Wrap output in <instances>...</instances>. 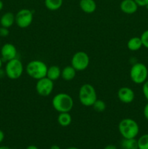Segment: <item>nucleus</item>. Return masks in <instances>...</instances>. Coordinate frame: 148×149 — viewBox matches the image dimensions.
I'll return each mask as SVG.
<instances>
[{
	"mask_svg": "<svg viewBox=\"0 0 148 149\" xmlns=\"http://www.w3.org/2000/svg\"><path fill=\"white\" fill-rule=\"evenodd\" d=\"M118 131L123 138H136L139 132V127L135 120L126 118L119 122Z\"/></svg>",
	"mask_w": 148,
	"mask_h": 149,
	"instance_id": "obj_2",
	"label": "nucleus"
},
{
	"mask_svg": "<svg viewBox=\"0 0 148 149\" xmlns=\"http://www.w3.org/2000/svg\"><path fill=\"white\" fill-rule=\"evenodd\" d=\"M79 6L81 10L87 14L94 13L97 9V4L94 0H80Z\"/></svg>",
	"mask_w": 148,
	"mask_h": 149,
	"instance_id": "obj_13",
	"label": "nucleus"
},
{
	"mask_svg": "<svg viewBox=\"0 0 148 149\" xmlns=\"http://www.w3.org/2000/svg\"><path fill=\"white\" fill-rule=\"evenodd\" d=\"M23 65L18 58H15L7 61L5 65V74L10 79H17L22 76L23 73Z\"/></svg>",
	"mask_w": 148,
	"mask_h": 149,
	"instance_id": "obj_6",
	"label": "nucleus"
},
{
	"mask_svg": "<svg viewBox=\"0 0 148 149\" xmlns=\"http://www.w3.org/2000/svg\"><path fill=\"white\" fill-rule=\"evenodd\" d=\"M103 149H117V148H116L115 146L112 145V144H110V145L106 146L104 147V148H103Z\"/></svg>",
	"mask_w": 148,
	"mask_h": 149,
	"instance_id": "obj_29",
	"label": "nucleus"
},
{
	"mask_svg": "<svg viewBox=\"0 0 148 149\" xmlns=\"http://www.w3.org/2000/svg\"><path fill=\"white\" fill-rule=\"evenodd\" d=\"M142 47H143L142 42L141 38L138 36H133L127 42V47L131 51H137L140 49Z\"/></svg>",
	"mask_w": 148,
	"mask_h": 149,
	"instance_id": "obj_17",
	"label": "nucleus"
},
{
	"mask_svg": "<svg viewBox=\"0 0 148 149\" xmlns=\"http://www.w3.org/2000/svg\"><path fill=\"white\" fill-rule=\"evenodd\" d=\"M139 7H146L148 5V0H134Z\"/></svg>",
	"mask_w": 148,
	"mask_h": 149,
	"instance_id": "obj_26",
	"label": "nucleus"
},
{
	"mask_svg": "<svg viewBox=\"0 0 148 149\" xmlns=\"http://www.w3.org/2000/svg\"><path fill=\"white\" fill-rule=\"evenodd\" d=\"M142 84V93L146 100L148 101V79H147Z\"/></svg>",
	"mask_w": 148,
	"mask_h": 149,
	"instance_id": "obj_24",
	"label": "nucleus"
},
{
	"mask_svg": "<svg viewBox=\"0 0 148 149\" xmlns=\"http://www.w3.org/2000/svg\"><path fill=\"white\" fill-rule=\"evenodd\" d=\"M79 101L83 106H92L97 99V94L95 88L90 84H84L80 87L78 92Z\"/></svg>",
	"mask_w": 148,
	"mask_h": 149,
	"instance_id": "obj_4",
	"label": "nucleus"
},
{
	"mask_svg": "<svg viewBox=\"0 0 148 149\" xmlns=\"http://www.w3.org/2000/svg\"><path fill=\"white\" fill-rule=\"evenodd\" d=\"M0 149H10L7 146H0Z\"/></svg>",
	"mask_w": 148,
	"mask_h": 149,
	"instance_id": "obj_34",
	"label": "nucleus"
},
{
	"mask_svg": "<svg viewBox=\"0 0 148 149\" xmlns=\"http://www.w3.org/2000/svg\"><path fill=\"white\" fill-rule=\"evenodd\" d=\"M15 23V15L10 12H7L3 14L0 18V24L2 27L9 29Z\"/></svg>",
	"mask_w": 148,
	"mask_h": 149,
	"instance_id": "obj_14",
	"label": "nucleus"
},
{
	"mask_svg": "<svg viewBox=\"0 0 148 149\" xmlns=\"http://www.w3.org/2000/svg\"><path fill=\"white\" fill-rule=\"evenodd\" d=\"M2 63H3L2 59H1V57H0V69H1V66H2Z\"/></svg>",
	"mask_w": 148,
	"mask_h": 149,
	"instance_id": "obj_33",
	"label": "nucleus"
},
{
	"mask_svg": "<svg viewBox=\"0 0 148 149\" xmlns=\"http://www.w3.org/2000/svg\"><path fill=\"white\" fill-rule=\"evenodd\" d=\"M63 0H44L45 7L51 11L57 10L62 7Z\"/></svg>",
	"mask_w": 148,
	"mask_h": 149,
	"instance_id": "obj_19",
	"label": "nucleus"
},
{
	"mask_svg": "<svg viewBox=\"0 0 148 149\" xmlns=\"http://www.w3.org/2000/svg\"><path fill=\"white\" fill-rule=\"evenodd\" d=\"M72 122V117L69 112H64V113H59L57 116V122L61 127H68L69 126Z\"/></svg>",
	"mask_w": 148,
	"mask_h": 149,
	"instance_id": "obj_18",
	"label": "nucleus"
},
{
	"mask_svg": "<svg viewBox=\"0 0 148 149\" xmlns=\"http://www.w3.org/2000/svg\"><path fill=\"white\" fill-rule=\"evenodd\" d=\"M4 133L2 130H0V143L4 141Z\"/></svg>",
	"mask_w": 148,
	"mask_h": 149,
	"instance_id": "obj_28",
	"label": "nucleus"
},
{
	"mask_svg": "<svg viewBox=\"0 0 148 149\" xmlns=\"http://www.w3.org/2000/svg\"><path fill=\"white\" fill-rule=\"evenodd\" d=\"M91 107H93L95 111L103 112L106 109V104L103 100L97 99V100L94 102Z\"/></svg>",
	"mask_w": 148,
	"mask_h": 149,
	"instance_id": "obj_22",
	"label": "nucleus"
},
{
	"mask_svg": "<svg viewBox=\"0 0 148 149\" xmlns=\"http://www.w3.org/2000/svg\"><path fill=\"white\" fill-rule=\"evenodd\" d=\"M148 77V68L142 63L133 64L130 69V78L133 83L143 84Z\"/></svg>",
	"mask_w": 148,
	"mask_h": 149,
	"instance_id": "obj_5",
	"label": "nucleus"
},
{
	"mask_svg": "<svg viewBox=\"0 0 148 149\" xmlns=\"http://www.w3.org/2000/svg\"><path fill=\"white\" fill-rule=\"evenodd\" d=\"M118 97L120 102L126 104L132 103L135 98V93L131 88L122 87L118 91Z\"/></svg>",
	"mask_w": 148,
	"mask_h": 149,
	"instance_id": "obj_11",
	"label": "nucleus"
},
{
	"mask_svg": "<svg viewBox=\"0 0 148 149\" xmlns=\"http://www.w3.org/2000/svg\"><path fill=\"white\" fill-rule=\"evenodd\" d=\"M61 71L62 70L57 65H52L50 67H48L46 77L52 81H55L61 77Z\"/></svg>",
	"mask_w": 148,
	"mask_h": 149,
	"instance_id": "obj_16",
	"label": "nucleus"
},
{
	"mask_svg": "<svg viewBox=\"0 0 148 149\" xmlns=\"http://www.w3.org/2000/svg\"><path fill=\"white\" fill-rule=\"evenodd\" d=\"M17 51L15 46L11 43H6L1 48V58L3 61H10L17 58Z\"/></svg>",
	"mask_w": 148,
	"mask_h": 149,
	"instance_id": "obj_10",
	"label": "nucleus"
},
{
	"mask_svg": "<svg viewBox=\"0 0 148 149\" xmlns=\"http://www.w3.org/2000/svg\"><path fill=\"white\" fill-rule=\"evenodd\" d=\"M54 109L59 113L70 112L73 107V100L67 93H58L54 96L52 100Z\"/></svg>",
	"mask_w": 148,
	"mask_h": 149,
	"instance_id": "obj_1",
	"label": "nucleus"
},
{
	"mask_svg": "<svg viewBox=\"0 0 148 149\" xmlns=\"http://www.w3.org/2000/svg\"><path fill=\"white\" fill-rule=\"evenodd\" d=\"M67 149H79V148H76V147H70V148H68Z\"/></svg>",
	"mask_w": 148,
	"mask_h": 149,
	"instance_id": "obj_35",
	"label": "nucleus"
},
{
	"mask_svg": "<svg viewBox=\"0 0 148 149\" xmlns=\"http://www.w3.org/2000/svg\"><path fill=\"white\" fill-rule=\"evenodd\" d=\"M47 69L48 67L45 63L39 60L30 61L26 67V71L28 75L36 80L46 77Z\"/></svg>",
	"mask_w": 148,
	"mask_h": 149,
	"instance_id": "obj_3",
	"label": "nucleus"
},
{
	"mask_svg": "<svg viewBox=\"0 0 148 149\" xmlns=\"http://www.w3.org/2000/svg\"><path fill=\"white\" fill-rule=\"evenodd\" d=\"M33 15L28 9L20 10L15 15V23L20 29H26L33 22Z\"/></svg>",
	"mask_w": 148,
	"mask_h": 149,
	"instance_id": "obj_8",
	"label": "nucleus"
},
{
	"mask_svg": "<svg viewBox=\"0 0 148 149\" xmlns=\"http://www.w3.org/2000/svg\"><path fill=\"white\" fill-rule=\"evenodd\" d=\"M26 149H39V148H38V147L36 146L30 145V146H28Z\"/></svg>",
	"mask_w": 148,
	"mask_h": 149,
	"instance_id": "obj_30",
	"label": "nucleus"
},
{
	"mask_svg": "<svg viewBox=\"0 0 148 149\" xmlns=\"http://www.w3.org/2000/svg\"><path fill=\"white\" fill-rule=\"evenodd\" d=\"M54 89V81L47 77H44L37 80L36 84V90L38 95L43 97L49 96Z\"/></svg>",
	"mask_w": 148,
	"mask_h": 149,
	"instance_id": "obj_9",
	"label": "nucleus"
},
{
	"mask_svg": "<svg viewBox=\"0 0 148 149\" xmlns=\"http://www.w3.org/2000/svg\"><path fill=\"white\" fill-rule=\"evenodd\" d=\"M143 114L145 119L148 121V103H147V104L145 106V107H144Z\"/></svg>",
	"mask_w": 148,
	"mask_h": 149,
	"instance_id": "obj_27",
	"label": "nucleus"
},
{
	"mask_svg": "<svg viewBox=\"0 0 148 149\" xmlns=\"http://www.w3.org/2000/svg\"><path fill=\"white\" fill-rule=\"evenodd\" d=\"M50 149H60V148H59V147L58 146L53 145V146H51Z\"/></svg>",
	"mask_w": 148,
	"mask_h": 149,
	"instance_id": "obj_31",
	"label": "nucleus"
},
{
	"mask_svg": "<svg viewBox=\"0 0 148 149\" xmlns=\"http://www.w3.org/2000/svg\"><path fill=\"white\" fill-rule=\"evenodd\" d=\"M3 7H4V3H3V1L1 0H0V11L2 10Z\"/></svg>",
	"mask_w": 148,
	"mask_h": 149,
	"instance_id": "obj_32",
	"label": "nucleus"
},
{
	"mask_svg": "<svg viewBox=\"0 0 148 149\" xmlns=\"http://www.w3.org/2000/svg\"><path fill=\"white\" fill-rule=\"evenodd\" d=\"M9 33H10L9 29L5 27H2V26L0 28V36H1V37H6V36H8Z\"/></svg>",
	"mask_w": 148,
	"mask_h": 149,
	"instance_id": "obj_25",
	"label": "nucleus"
},
{
	"mask_svg": "<svg viewBox=\"0 0 148 149\" xmlns=\"http://www.w3.org/2000/svg\"><path fill=\"white\" fill-rule=\"evenodd\" d=\"M137 143L139 149H148V134L142 135L137 140Z\"/></svg>",
	"mask_w": 148,
	"mask_h": 149,
	"instance_id": "obj_21",
	"label": "nucleus"
},
{
	"mask_svg": "<svg viewBox=\"0 0 148 149\" xmlns=\"http://www.w3.org/2000/svg\"><path fill=\"white\" fill-rule=\"evenodd\" d=\"M89 57L88 54L84 51L75 52L71 59V65L76 71H82L86 69L89 65Z\"/></svg>",
	"mask_w": 148,
	"mask_h": 149,
	"instance_id": "obj_7",
	"label": "nucleus"
},
{
	"mask_svg": "<svg viewBox=\"0 0 148 149\" xmlns=\"http://www.w3.org/2000/svg\"><path fill=\"white\" fill-rule=\"evenodd\" d=\"M139 6L134 0H123L120 4V8L123 13L128 15H131L136 13Z\"/></svg>",
	"mask_w": 148,
	"mask_h": 149,
	"instance_id": "obj_12",
	"label": "nucleus"
},
{
	"mask_svg": "<svg viewBox=\"0 0 148 149\" xmlns=\"http://www.w3.org/2000/svg\"><path fill=\"white\" fill-rule=\"evenodd\" d=\"M121 147L123 149H139L137 140L135 138H123Z\"/></svg>",
	"mask_w": 148,
	"mask_h": 149,
	"instance_id": "obj_20",
	"label": "nucleus"
},
{
	"mask_svg": "<svg viewBox=\"0 0 148 149\" xmlns=\"http://www.w3.org/2000/svg\"><path fill=\"white\" fill-rule=\"evenodd\" d=\"M140 38L141 40H142V45H143V47H145V48L148 49V29L142 33Z\"/></svg>",
	"mask_w": 148,
	"mask_h": 149,
	"instance_id": "obj_23",
	"label": "nucleus"
},
{
	"mask_svg": "<svg viewBox=\"0 0 148 149\" xmlns=\"http://www.w3.org/2000/svg\"><path fill=\"white\" fill-rule=\"evenodd\" d=\"M76 74V70L72 65H67L62 68L61 71V77L65 81H71L73 79Z\"/></svg>",
	"mask_w": 148,
	"mask_h": 149,
	"instance_id": "obj_15",
	"label": "nucleus"
}]
</instances>
